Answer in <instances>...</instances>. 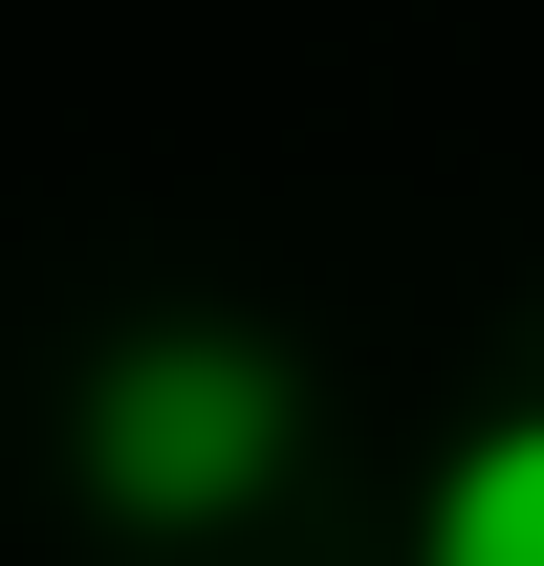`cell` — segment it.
<instances>
[{"label": "cell", "mask_w": 544, "mask_h": 566, "mask_svg": "<svg viewBox=\"0 0 544 566\" xmlns=\"http://www.w3.org/2000/svg\"><path fill=\"white\" fill-rule=\"evenodd\" d=\"M283 458H305V370L262 349V327H109L66 392V480L132 523V545H197V523H262Z\"/></svg>", "instance_id": "1"}, {"label": "cell", "mask_w": 544, "mask_h": 566, "mask_svg": "<svg viewBox=\"0 0 544 566\" xmlns=\"http://www.w3.org/2000/svg\"><path fill=\"white\" fill-rule=\"evenodd\" d=\"M414 566H544V415H479L414 501Z\"/></svg>", "instance_id": "2"}]
</instances>
